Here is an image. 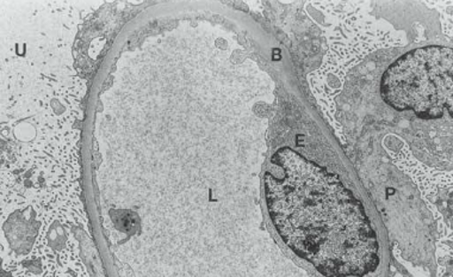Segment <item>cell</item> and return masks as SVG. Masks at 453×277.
<instances>
[{
    "label": "cell",
    "mask_w": 453,
    "mask_h": 277,
    "mask_svg": "<svg viewBox=\"0 0 453 277\" xmlns=\"http://www.w3.org/2000/svg\"><path fill=\"white\" fill-rule=\"evenodd\" d=\"M453 53L451 48L424 47L395 61L380 83V95L399 112L413 111L439 118L452 111Z\"/></svg>",
    "instance_id": "7a4b0ae2"
},
{
    "label": "cell",
    "mask_w": 453,
    "mask_h": 277,
    "mask_svg": "<svg viewBox=\"0 0 453 277\" xmlns=\"http://www.w3.org/2000/svg\"><path fill=\"white\" fill-rule=\"evenodd\" d=\"M266 204L284 242L326 277L363 276L380 244L362 204L336 174L281 149L265 173Z\"/></svg>",
    "instance_id": "6da1fadb"
}]
</instances>
